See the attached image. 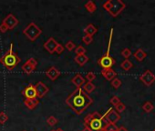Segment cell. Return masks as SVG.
<instances>
[{"instance_id": "cell-22", "label": "cell", "mask_w": 155, "mask_h": 131, "mask_svg": "<svg viewBox=\"0 0 155 131\" xmlns=\"http://www.w3.org/2000/svg\"><path fill=\"white\" fill-rule=\"evenodd\" d=\"M85 8L89 13H94L97 9V7L93 1H89L85 4Z\"/></svg>"}, {"instance_id": "cell-32", "label": "cell", "mask_w": 155, "mask_h": 131, "mask_svg": "<svg viewBox=\"0 0 155 131\" xmlns=\"http://www.w3.org/2000/svg\"><path fill=\"white\" fill-rule=\"evenodd\" d=\"M65 47L67 48V50H68V51H72V50H74V49L76 48V45L74 44V42H72V41H68V42H67V44H66Z\"/></svg>"}, {"instance_id": "cell-23", "label": "cell", "mask_w": 155, "mask_h": 131, "mask_svg": "<svg viewBox=\"0 0 155 131\" xmlns=\"http://www.w3.org/2000/svg\"><path fill=\"white\" fill-rule=\"evenodd\" d=\"M132 63L129 60V59H125L121 64H120V67H121V69H124L125 71H128V70H130L131 68H132Z\"/></svg>"}, {"instance_id": "cell-43", "label": "cell", "mask_w": 155, "mask_h": 131, "mask_svg": "<svg viewBox=\"0 0 155 131\" xmlns=\"http://www.w3.org/2000/svg\"><path fill=\"white\" fill-rule=\"evenodd\" d=\"M23 131H27V130H23Z\"/></svg>"}, {"instance_id": "cell-31", "label": "cell", "mask_w": 155, "mask_h": 131, "mask_svg": "<svg viewBox=\"0 0 155 131\" xmlns=\"http://www.w3.org/2000/svg\"><path fill=\"white\" fill-rule=\"evenodd\" d=\"M126 109V106L123 104V103H119L116 107H115V110L118 112V113H121V112H123L124 110Z\"/></svg>"}, {"instance_id": "cell-7", "label": "cell", "mask_w": 155, "mask_h": 131, "mask_svg": "<svg viewBox=\"0 0 155 131\" xmlns=\"http://www.w3.org/2000/svg\"><path fill=\"white\" fill-rule=\"evenodd\" d=\"M38 66V61L34 58V57H31V58H28L25 64H23L22 66V70L25 74L27 75H30L33 73V71L35 70V69L37 68Z\"/></svg>"}, {"instance_id": "cell-1", "label": "cell", "mask_w": 155, "mask_h": 131, "mask_svg": "<svg viewBox=\"0 0 155 131\" xmlns=\"http://www.w3.org/2000/svg\"><path fill=\"white\" fill-rule=\"evenodd\" d=\"M65 102L77 115H81L92 105L93 99L82 88H76L66 98Z\"/></svg>"}, {"instance_id": "cell-13", "label": "cell", "mask_w": 155, "mask_h": 131, "mask_svg": "<svg viewBox=\"0 0 155 131\" xmlns=\"http://www.w3.org/2000/svg\"><path fill=\"white\" fill-rule=\"evenodd\" d=\"M58 42L55 40V38L53 37H49L44 44V48L49 53V54H53L55 53V49L58 46Z\"/></svg>"}, {"instance_id": "cell-12", "label": "cell", "mask_w": 155, "mask_h": 131, "mask_svg": "<svg viewBox=\"0 0 155 131\" xmlns=\"http://www.w3.org/2000/svg\"><path fill=\"white\" fill-rule=\"evenodd\" d=\"M35 88H36L38 98H42V97H44L48 94V92L49 91V88H48L43 82H41V81L38 82L37 85L35 86Z\"/></svg>"}, {"instance_id": "cell-16", "label": "cell", "mask_w": 155, "mask_h": 131, "mask_svg": "<svg viewBox=\"0 0 155 131\" xmlns=\"http://www.w3.org/2000/svg\"><path fill=\"white\" fill-rule=\"evenodd\" d=\"M101 75L109 81H111L113 78H116L117 73L112 69H102L101 70Z\"/></svg>"}, {"instance_id": "cell-44", "label": "cell", "mask_w": 155, "mask_h": 131, "mask_svg": "<svg viewBox=\"0 0 155 131\" xmlns=\"http://www.w3.org/2000/svg\"><path fill=\"white\" fill-rule=\"evenodd\" d=\"M51 131H55V130H51Z\"/></svg>"}, {"instance_id": "cell-28", "label": "cell", "mask_w": 155, "mask_h": 131, "mask_svg": "<svg viewBox=\"0 0 155 131\" xmlns=\"http://www.w3.org/2000/svg\"><path fill=\"white\" fill-rule=\"evenodd\" d=\"M111 86L114 88H119L120 86H121V80L120 79V78H113L112 80H111Z\"/></svg>"}, {"instance_id": "cell-27", "label": "cell", "mask_w": 155, "mask_h": 131, "mask_svg": "<svg viewBox=\"0 0 155 131\" xmlns=\"http://www.w3.org/2000/svg\"><path fill=\"white\" fill-rule=\"evenodd\" d=\"M47 123L48 124V126H56L58 124V119L54 116H49L47 118Z\"/></svg>"}, {"instance_id": "cell-20", "label": "cell", "mask_w": 155, "mask_h": 131, "mask_svg": "<svg viewBox=\"0 0 155 131\" xmlns=\"http://www.w3.org/2000/svg\"><path fill=\"white\" fill-rule=\"evenodd\" d=\"M83 90L87 93V94H91V92H93L95 90V85L92 82H87L84 84V86L82 87Z\"/></svg>"}, {"instance_id": "cell-19", "label": "cell", "mask_w": 155, "mask_h": 131, "mask_svg": "<svg viewBox=\"0 0 155 131\" xmlns=\"http://www.w3.org/2000/svg\"><path fill=\"white\" fill-rule=\"evenodd\" d=\"M84 33L86 36H90V37H92L93 35H95L97 33V28L92 25V24H90L88 25L85 29H84Z\"/></svg>"}, {"instance_id": "cell-40", "label": "cell", "mask_w": 155, "mask_h": 131, "mask_svg": "<svg viewBox=\"0 0 155 131\" xmlns=\"http://www.w3.org/2000/svg\"><path fill=\"white\" fill-rule=\"evenodd\" d=\"M55 131H64V130H63L62 128H59V127H58V128H57V129H56Z\"/></svg>"}, {"instance_id": "cell-33", "label": "cell", "mask_w": 155, "mask_h": 131, "mask_svg": "<svg viewBox=\"0 0 155 131\" xmlns=\"http://www.w3.org/2000/svg\"><path fill=\"white\" fill-rule=\"evenodd\" d=\"M121 56L125 58H129L130 56H131V51L129 49V48H124L122 51H121Z\"/></svg>"}, {"instance_id": "cell-10", "label": "cell", "mask_w": 155, "mask_h": 131, "mask_svg": "<svg viewBox=\"0 0 155 131\" xmlns=\"http://www.w3.org/2000/svg\"><path fill=\"white\" fill-rule=\"evenodd\" d=\"M21 93L26 97V99H35V98H38L36 88L32 84H29L27 88H25L22 90Z\"/></svg>"}, {"instance_id": "cell-2", "label": "cell", "mask_w": 155, "mask_h": 131, "mask_svg": "<svg viewBox=\"0 0 155 131\" xmlns=\"http://www.w3.org/2000/svg\"><path fill=\"white\" fill-rule=\"evenodd\" d=\"M19 62H20V58L13 51V44H10L8 51L0 58V63H1L7 69L12 70L19 64Z\"/></svg>"}, {"instance_id": "cell-38", "label": "cell", "mask_w": 155, "mask_h": 131, "mask_svg": "<svg viewBox=\"0 0 155 131\" xmlns=\"http://www.w3.org/2000/svg\"><path fill=\"white\" fill-rule=\"evenodd\" d=\"M117 131H129V130L126 127H124V126H120V127H118Z\"/></svg>"}, {"instance_id": "cell-15", "label": "cell", "mask_w": 155, "mask_h": 131, "mask_svg": "<svg viewBox=\"0 0 155 131\" xmlns=\"http://www.w3.org/2000/svg\"><path fill=\"white\" fill-rule=\"evenodd\" d=\"M46 75L49 79H51L52 81H55L60 76V72L55 67H51L46 71Z\"/></svg>"}, {"instance_id": "cell-24", "label": "cell", "mask_w": 155, "mask_h": 131, "mask_svg": "<svg viewBox=\"0 0 155 131\" xmlns=\"http://www.w3.org/2000/svg\"><path fill=\"white\" fill-rule=\"evenodd\" d=\"M103 129H104L105 131H117V130H118V126H117L115 124L107 123V124L104 126Z\"/></svg>"}, {"instance_id": "cell-18", "label": "cell", "mask_w": 155, "mask_h": 131, "mask_svg": "<svg viewBox=\"0 0 155 131\" xmlns=\"http://www.w3.org/2000/svg\"><path fill=\"white\" fill-rule=\"evenodd\" d=\"M74 60L77 64H79L81 67H82L89 61V57L86 55H79L74 57Z\"/></svg>"}, {"instance_id": "cell-35", "label": "cell", "mask_w": 155, "mask_h": 131, "mask_svg": "<svg viewBox=\"0 0 155 131\" xmlns=\"http://www.w3.org/2000/svg\"><path fill=\"white\" fill-rule=\"evenodd\" d=\"M82 41L86 44V45H90V44H91L92 43V41H93V37H90V36H84L83 37H82Z\"/></svg>"}, {"instance_id": "cell-42", "label": "cell", "mask_w": 155, "mask_h": 131, "mask_svg": "<svg viewBox=\"0 0 155 131\" xmlns=\"http://www.w3.org/2000/svg\"><path fill=\"white\" fill-rule=\"evenodd\" d=\"M152 131H155V128H154V129H153V130H152Z\"/></svg>"}, {"instance_id": "cell-21", "label": "cell", "mask_w": 155, "mask_h": 131, "mask_svg": "<svg viewBox=\"0 0 155 131\" xmlns=\"http://www.w3.org/2000/svg\"><path fill=\"white\" fill-rule=\"evenodd\" d=\"M134 57L138 60V61H142L146 56H147V54L142 50V49H138L134 54H133Z\"/></svg>"}, {"instance_id": "cell-8", "label": "cell", "mask_w": 155, "mask_h": 131, "mask_svg": "<svg viewBox=\"0 0 155 131\" xmlns=\"http://www.w3.org/2000/svg\"><path fill=\"white\" fill-rule=\"evenodd\" d=\"M98 64L101 66V67L103 69H111V67L115 64V60H114V58L111 57L108 53H106V55H104L102 57H101V58L98 60Z\"/></svg>"}, {"instance_id": "cell-9", "label": "cell", "mask_w": 155, "mask_h": 131, "mask_svg": "<svg viewBox=\"0 0 155 131\" xmlns=\"http://www.w3.org/2000/svg\"><path fill=\"white\" fill-rule=\"evenodd\" d=\"M2 23H4L7 26V27L8 28V30H11V29L15 28L19 24V21H18V19L13 14H8L4 18V20H3Z\"/></svg>"}, {"instance_id": "cell-34", "label": "cell", "mask_w": 155, "mask_h": 131, "mask_svg": "<svg viewBox=\"0 0 155 131\" xmlns=\"http://www.w3.org/2000/svg\"><path fill=\"white\" fill-rule=\"evenodd\" d=\"M110 102L111 105H113L114 107H116L119 103H120V99L117 96H113V97L110 98Z\"/></svg>"}, {"instance_id": "cell-5", "label": "cell", "mask_w": 155, "mask_h": 131, "mask_svg": "<svg viewBox=\"0 0 155 131\" xmlns=\"http://www.w3.org/2000/svg\"><path fill=\"white\" fill-rule=\"evenodd\" d=\"M102 119L106 120L107 123L115 124V123H117L120 119V116L113 108H109V110L102 116Z\"/></svg>"}, {"instance_id": "cell-6", "label": "cell", "mask_w": 155, "mask_h": 131, "mask_svg": "<svg viewBox=\"0 0 155 131\" xmlns=\"http://www.w3.org/2000/svg\"><path fill=\"white\" fill-rule=\"evenodd\" d=\"M124 8H125V4L122 1H120V0H116V1H111V8L108 12L110 14V16L115 18Z\"/></svg>"}, {"instance_id": "cell-30", "label": "cell", "mask_w": 155, "mask_h": 131, "mask_svg": "<svg viewBox=\"0 0 155 131\" xmlns=\"http://www.w3.org/2000/svg\"><path fill=\"white\" fill-rule=\"evenodd\" d=\"M8 120V116L4 112H0V124H5Z\"/></svg>"}, {"instance_id": "cell-11", "label": "cell", "mask_w": 155, "mask_h": 131, "mask_svg": "<svg viewBox=\"0 0 155 131\" xmlns=\"http://www.w3.org/2000/svg\"><path fill=\"white\" fill-rule=\"evenodd\" d=\"M140 79L141 80V82H143L146 86H150L154 83L155 81V75L150 71V70H147L145 71L140 77Z\"/></svg>"}, {"instance_id": "cell-36", "label": "cell", "mask_w": 155, "mask_h": 131, "mask_svg": "<svg viewBox=\"0 0 155 131\" xmlns=\"http://www.w3.org/2000/svg\"><path fill=\"white\" fill-rule=\"evenodd\" d=\"M63 51H64V46L61 44H58V46L55 49V53H57L58 55H60L63 53Z\"/></svg>"}, {"instance_id": "cell-37", "label": "cell", "mask_w": 155, "mask_h": 131, "mask_svg": "<svg viewBox=\"0 0 155 131\" xmlns=\"http://www.w3.org/2000/svg\"><path fill=\"white\" fill-rule=\"evenodd\" d=\"M8 30V28L7 27V26L4 24V23H1V25H0V33H6L7 31Z\"/></svg>"}, {"instance_id": "cell-14", "label": "cell", "mask_w": 155, "mask_h": 131, "mask_svg": "<svg viewBox=\"0 0 155 131\" xmlns=\"http://www.w3.org/2000/svg\"><path fill=\"white\" fill-rule=\"evenodd\" d=\"M71 83L77 88H81L84 84L86 83L85 78L81 75V74H77L72 79H71Z\"/></svg>"}, {"instance_id": "cell-26", "label": "cell", "mask_w": 155, "mask_h": 131, "mask_svg": "<svg viewBox=\"0 0 155 131\" xmlns=\"http://www.w3.org/2000/svg\"><path fill=\"white\" fill-rule=\"evenodd\" d=\"M142 109H143L145 112L149 113V112H150V111L153 109V105H152L150 102L147 101V102H145V103L143 104V106H142Z\"/></svg>"}, {"instance_id": "cell-4", "label": "cell", "mask_w": 155, "mask_h": 131, "mask_svg": "<svg viewBox=\"0 0 155 131\" xmlns=\"http://www.w3.org/2000/svg\"><path fill=\"white\" fill-rule=\"evenodd\" d=\"M23 34L30 41H35L42 34V29L38 27L34 22H30V24H28L27 27L23 30Z\"/></svg>"}, {"instance_id": "cell-29", "label": "cell", "mask_w": 155, "mask_h": 131, "mask_svg": "<svg viewBox=\"0 0 155 131\" xmlns=\"http://www.w3.org/2000/svg\"><path fill=\"white\" fill-rule=\"evenodd\" d=\"M85 78V80H87L88 82H92L95 78H96V75L93 73V72H89V73H87L86 74V77L84 78Z\"/></svg>"}, {"instance_id": "cell-41", "label": "cell", "mask_w": 155, "mask_h": 131, "mask_svg": "<svg viewBox=\"0 0 155 131\" xmlns=\"http://www.w3.org/2000/svg\"><path fill=\"white\" fill-rule=\"evenodd\" d=\"M99 131H105V130H104L103 128H101V130H99Z\"/></svg>"}, {"instance_id": "cell-39", "label": "cell", "mask_w": 155, "mask_h": 131, "mask_svg": "<svg viewBox=\"0 0 155 131\" xmlns=\"http://www.w3.org/2000/svg\"><path fill=\"white\" fill-rule=\"evenodd\" d=\"M82 131H91V129L87 126H84V128L82 129Z\"/></svg>"}, {"instance_id": "cell-3", "label": "cell", "mask_w": 155, "mask_h": 131, "mask_svg": "<svg viewBox=\"0 0 155 131\" xmlns=\"http://www.w3.org/2000/svg\"><path fill=\"white\" fill-rule=\"evenodd\" d=\"M84 126H87L91 131H99L104 127V121L101 118H95L91 114H89L84 118Z\"/></svg>"}, {"instance_id": "cell-25", "label": "cell", "mask_w": 155, "mask_h": 131, "mask_svg": "<svg viewBox=\"0 0 155 131\" xmlns=\"http://www.w3.org/2000/svg\"><path fill=\"white\" fill-rule=\"evenodd\" d=\"M87 52L86 48L82 46H76L75 48V53L77 56H79V55H85Z\"/></svg>"}, {"instance_id": "cell-17", "label": "cell", "mask_w": 155, "mask_h": 131, "mask_svg": "<svg viewBox=\"0 0 155 131\" xmlns=\"http://www.w3.org/2000/svg\"><path fill=\"white\" fill-rule=\"evenodd\" d=\"M24 104H25V106L28 109L33 110L36 107L38 106L39 101H38V98H35V99H25L24 100Z\"/></svg>"}]
</instances>
